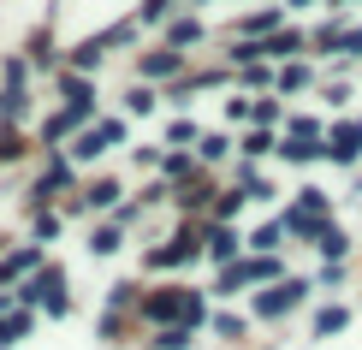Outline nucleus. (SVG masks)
<instances>
[{
	"instance_id": "f257e3e1",
	"label": "nucleus",
	"mask_w": 362,
	"mask_h": 350,
	"mask_svg": "<svg viewBox=\"0 0 362 350\" xmlns=\"http://www.w3.org/2000/svg\"><path fill=\"white\" fill-rule=\"evenodd\" d=\"M303 291H309L303 279H291V285H274V291L262 297V315H285V309H297V303H303Z\"/></svg>"
},
{
	"instance_id": "f03ea898",
	"label": "nucleus",
	"mask_w": 362,
	"mask_h": 350,
	"mask_svg": "<svg viewBox=\"0 0 362 350\" xmlns=\"http://www.w3.org/2000/svg\"><path fill=\"white\" fill-rule=\"evenodd\" d=\"M173 71H178V54L173 48H160V54L143 59V78H173Z\"/></svg>"
},
{
	"instance_id": "7ed1b4c3",
	"label": "nucleus",
	"mask_w": 362,
	"mask_h": 350,
	"mask_svg": "<svg viewBox=\"0 0 362 350\" xmlns=\"http://www.w3.org/2000/svg\"><path fill=\"white\" fill-rule=\"evenodd\" d=\"M344 250H351V243H344V232H339V226H327V232H321V255H327V262H339Z\"/></svg>"
},
{
	"instance_id": "20e7f679",
	"label": "nucleus",
	"mask_w": 362,
	"mask_h": 350,
	"mask_svg": "<svg viewBox=\"0 0 362 350\" xmlns=\"http://www.w3.org/2000/svg\"><path fill=\"white\" fill-rule=\"evenodd\" d=\"M344 321H351V315H344V309H321V315H315V332H321V339H327V332H339Z\"/></svg>"
},
{
	"instance_id": "39448f33",
	"label": "nucleus",
	"mask_w": 362,
	"mask_h": 350,
	"mask_svg": "<svg viewBox=\"0 0 362 350\" xmlns=\"http://www.w3.org/2000/svg\"><path fill=\"white\" fill-rule=\"evenodd\" d=\"M101 143H107V136L89 131V136H78V148H71V155H78V161H95V155H101Z\"/></svg>"
},
{
	"instance_id": "423d86ee",
	"label": "nucleus",
	"mask_w": 362,
	"mask_h": 350,
	"mask_svg": "<svg viewBox=\"0 0 362 350\" xmlns=\"http://www.w3.org/2000/svg\"><path fill=\"white\" fill-rule=\"evenodd\" d=\"M30 262H36V250H18V255H12V262H0V285H6L12 273H24Z\"/></svg>"
},
{
	"instance_id": "0eeeda50",
	"label": "nucleus",
	"mask_w": 362,
	"mask_h": 350,
	"mask_svg": "<svg viewBox=\"0 0 362 350\" xmlns=\"http://www.w3.org/2000/svg\"><path fill=\"white\" fill-rule=\"evenodd\" d=\"M89 250H95V255H113V250H119V232H113V226H101V232L89 238Z\"/></svg>"
},
{
	"instance_id": "6e6552de",
	"label": "nucleus",
	"mask_w": 362,
	"mask_h": 350,
	"mask_svg": "<svg viewBox=\"0 0 362 350\" xmlns=\"http://www.w3.org/2000/svg\"><path fill=\"white\" fill-rule=\"evenodd\" d=\"M190 344V327H173V332H160V350H185Z\"/></svg>"
},
{
	"instance_id": "1a4fd4ad",
	"label": "nucleus",
	"mask_w": 362,
	"mask_h": 350,
	"mask_svg": "<svg viewBox=\"0 0 362 350\" xmlns=\"http://www.w3.org/2000/svg\"><path fill=\"white\" fill-rule=\"evenodd\" d=\"M125 107H131V113H148V107H155V95H148V89H131Z\"/></svg>"
},
{
	"instance_id": "9d476101",
	"label": "nucleus",
	"mask_w": 362,
	"mask_h": 350,
	"mask_svg": "<svg viewBox=\"0 0 362 350\" xmlns=\"http://www.w3.org/2000/svg\"><path fill=\"white\" fill-rule=\"evenodd\" d=\"M113 196H119V185H107V178H101V185H95V190H89V202H95V208H107V202H113Z\"/></svg>"
},
{
	"instance_id": "9b49d317",
	"label": "nucleus",
	"mask_w": 362,
	"mask_h": 350,
	"mask_svg": "<svg viewBox=\"0 0 362 350\" xmlns=\"http://www.w3.org/2000/svg\"><path fill=\"white\" fill-rule=\"evenodd\" d=\"M279 232H285V226H262V232H255V250H274Z\"/></svg>"
},
{
	"instance_id": "f8f14e48",
	"label": "nucleus",
	"mask_w": 362,
	"mask_h": 350,
	"mask_svg": "<svg viewBox=\"0 0 362 350\" xmlns=\"http://www.w3.org/2000/svg\"><path fill=\"white\" fill-rule=\"evenodd\" d=\"M220 332H226V339H244V321H238V315H220V321H214Z\"/></svg>"
},
{
	"instance_id": "ddd939ff",
	"label": "nucleus",
	"mask_w": 362,
	"mask_h": 350,
	"mask_svg": "<svg viewBox=\"0 0 362 350\" xmlns=\"http://www.w3.org/2000/svg\"><path fill=\"white\" fill-rule=\"evenodd\" d=\"M24 148H18V136H0V161H18Z\"/></svg>"
}]
</instances>
